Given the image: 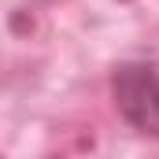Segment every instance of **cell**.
Returning a JSON list of instances; mask_svg holds the SVG:
<instances>
[{
	"mask_svg": "<svg viewBox=\"0 0 159 159\" xmlns=\"http://www.w3.org/2000/svg\"><path fill=\"white\" fill-rule=\"evenodd\" d=\"M111 104L129 129L159 141V59H122L111 70Z\"/></svg>",
	"mask_w": 159,
	"mask_h": 159,
	"instance_id": "1",
	"label": "cell"
}]
</instances>
